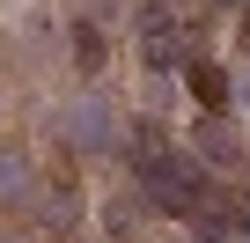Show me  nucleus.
Wrapping results in <instances>:
<instances>
[{
	"label": "nucleus",
	"mask_w": 250,
	"mask_h": 243,
	"mask_svg": "<svg viewBox=\"0 0 250 243\" xmlns=\"http://www.w3.org/2000/svg\"><path fill=\"white\" fill-rule=\"evenodd\" d=\"M140 59L155 74H191L199 52H191V22L177 8H162V0H147V15H140Z\"/></svg>",
	"instance_id": "nucleus-1"
},
{
	"label": "nucleus",
	"mask_w": 250,
	"mask_h": 243,
	"mask_svg": "<svg viewBox=\"0 0 250 243\" xmlns=\"http://www.w3.org/2000/svg\"><path fill=\"white\" fill-rule=\"evenodd\" d=\"M191 96H199L206 110H221V103H228V81H221V66H206V59H199V66H191Z\"/></svg>",
	"instance_id": "nucleus-2"
},
{
	"label": "nucleus",
	"mask_w": 250,
	"mask_h": 243,
	"mask_svg": "<svg viewBox=\"0 0 250 243\" xmlns=\"http://www.w3.org/2000/svg\"><path fill=\"white\" fill-rule=\"evenodd\" d=\"M74 52H81V66H103V37H96V30H81V44H74Z\"/></svg>",
	"instance_id": "nucleus-3"
},
{
	"label": "nucleus",
	"mask_w": 250,
	"mask_h": 243,
	"mask_svg": "<svg viewBox=\"0 0 250 243\" xmlns=\"http://www.w3.org/2000/svg\"><path fill=\"white\" fill-rule=\"evenodd\" d=\"M162 8H177V0H162Z\"/></svg>",
	"instance_id": "nucleus-4"
}]
</instances>
